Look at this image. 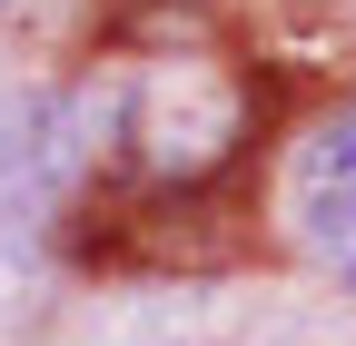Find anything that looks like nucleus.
Here are the masks:
<instances>
[{
  "instance_id": "f257e3e1",
  "label": "nucleus",
  "mask_w": 356,
  "mask_h": 346,
  "mask_svg": "<svg viewBox=\"0 0 356 346\" xmlns=\"http://www.w3.org/2000/svg\"><path fill=\"white\" fill-rule=\"evenodd\" d=\"M297 228L317 247H356V99L327 109L297 149Z\"/></svg>"
}]
</instances>
